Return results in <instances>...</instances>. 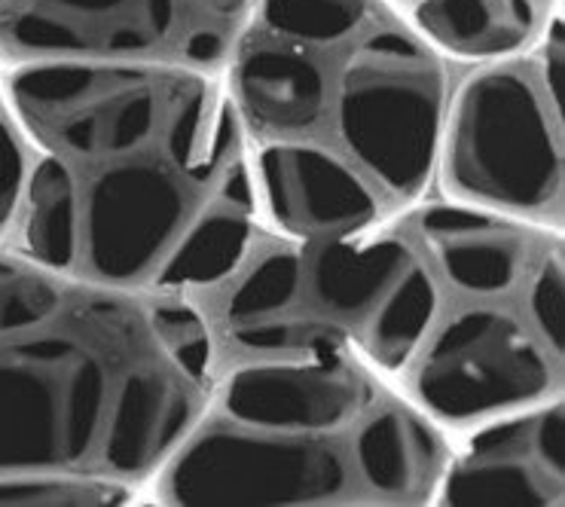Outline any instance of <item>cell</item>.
I'll return each instance as SVG.
<instances>
[{"mask_svg":"<svg viewBox=\"0 0 565 507\" xmlns=\"http://www.w3.org/2000/svg\"><path fill=\"white\" fill-rule=\"evenodd\" d=\"M254 0H0V59L224 71Z\"/></svg>","mask_w":565,"mask_h":507,"instance_id":"7","label":"cell"},{"mask_svg":"<svg viewBox=\"0 0 565 507\" xmlns=\"http://www.w3.org/2000/svg\"><path fill=\"white\" fill-rule=\"evenodd\" d=\"M404 221L444 291L473 299H501L526 285L544 247L563 230L541 226L501 211L459 202L422 199Z\"/></svg>","mask_w":565,"mask_h":507,"instance_id":"10","label":"cell"},{"mask_svg":"<svg viewBox=\"0 0 565 507\" xmlns=\"http://www.w3.org/2000/svg\"><path fill=\"white\" fill-rule=\"evenodd\" d=\"M217 294L205 309L224 355L349 346L395 379L444 315V287L404 221L364 209L269 205Z\"/></svg>","mask_w":565,"mask_h":507,"instance_id":"5","label":"cell"},{"mask_svg":"<svg viewBox=\"0 0 565 507\" xmlns=\"http://www.w3.org/2000/svg\"><path fill=\"white\" fill-rule=\"evenodd\" d=\"M147 505V495L129 483L89 474H7L0 477V507H122Z\"/></svg>","mask_w":565,"mask_h":507,"instance_id":"12","label":"cell"},{"mask_svg":"<svg viewBox=\"0 0 565 507\" xmlns=\"http://www.w3.org/2000/svg\"><path fill=\"white\" fill-rule=\"evenodd\" d=\"M563 110L535 55L489 62L447 98L434 181L447 199L563 230Z\"/></svg>","mask_w":565,"mask_h":507,"instance_id":"6","label":"cell"},{"mask_svg":"<svg viewBox=\"0 0 565 507\" xmlns=\"http://www.w3.org/2000/svg\"><path fill=\"white\" fill-rule=\"evenodd\" d=\"M224 80L254 159L352 183L395 221L428 196L447 65L392 0H254Z\"/></svg>","mask_w":565,"mask_h":507,"instance_id":"4","label":"cell"},{"mask_svg":"<svg viewBox=\"0 0 565 507\" xmlns=\"http://www.w3.org/2000/svg\"><path fill=\"white\" fill-rule=\"evenodd\" d=\"M409 22L444 59L501 62L539 34L535 0H416Z\"/></svg>","mask_w":565,"mask_h":507,"instance_id":"11","label":"cell"},{"mask_svg":"<svg viewBox=\"0 0 565 507\" xmlns=\"http://www.w3.org/2000/svg\"><path fill=\"white\" fill-rule=\"evenodd\" d=\"M559 367L523 315L473 303L434 321L401 385L440 429H471L559 394Z\"/></svg>","mask_w":565,"mask_h":507,"instance_id":"8","label":"cell"},{"mask_svg":"<svg viewBox=\"0 0 565 507\" xmlns=\"http://www.w3.org/2000/svg\"><path fill=\"white\" fill-rule=\"evenodd\" d=\"M221 361L196 297L83 282L0 242V477L89 474L147 495Z\"/></svg>","mask_w":565,"mask_h":507,"instance_id":"2","label":"cell"},{"mask_svg":"<svg viewBox=\"0 0 565 507\" xmlns=\"http://www.w3.org/2000/svg\"><path fill=\"white\" fill-rule=\"evenodd\" d=\"M7 65L0 59V235L13 221L19 190H22V175H25V157H22V141L13 126V114L7 105Z\"/></svg>","mask_w":565,"mask_h":507,"instance_id":"14","label":"cell"},{"mask_svg":"<svg viewBox=\"0 0 565 507\" xmlns=\"http://www.w3.org/2000/svg\"><path fill=\"white\" fill-rule=\"evenodd\" d=\"M449 431L349 346L236 358L147 505H431Z\"/></svg>","mask_w":565,"mask_h":507,"instance_id":"3","label":"cell"},{"mask_svg":"<svg viewBox=\"0 0 565 507\" xmlns=\"http://www.w3.org/2000/svg\"><path fill=\"white\" fill-rule=\"evenodd\" d=\"M440 507H563V394L483 419L449 443L434 483Z\"/></svg>","mask_w":565,"mask_h":507,"instance_id":"9","label":"cell"},{"mask_svg":"<svg viewBox=\"0 0 565 507\" xmlns=\"http://www.w3.org/2000/svg\"><path fill=\"white\" fill-rule=\"evenodd\" d=\"M523 313L529 327L544 349L563 365L565 355V266L563 239H556L539 254V261L523 285Z\"/></svg>","mask_w":565,"mask_h":507,"instance_id":"13","label":"cell"},{"mask_svg":"<svg viewBox=\"0 0 565 507\" xmlns=\"http://www.w3.org/2000/svg\"><path fill=\"white\" fill-rule=\"evenodd\" d=\"M25 175L0 242L95 285L211 294L264 205L224 71L159 62L7 65Z\"/></svg>","mask_w":565,"mask_h":507,"instance_id":"1","label":"cell"}]
</instances>
